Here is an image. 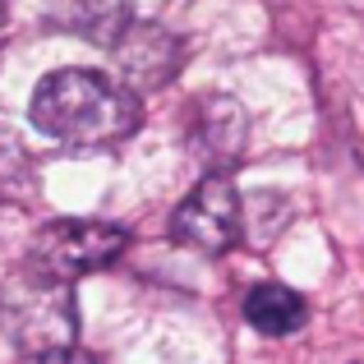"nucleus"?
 <instances>
[{"instance_id": "1a4fd4ad", "label": "nucleus", "mask_w": 364, "mask_h": 364, "mask_svg": "<svg viewBox=\"0 0 364 364\" xmlns=\"http://www.w3.org/2000/svg\"><path fill=\"white\" fill-rule=\"evenodd\" d=\"M33 189V166L14 139H0V203H23Z\"/></svg>"}, {"instance_id": "423d86ee", "label": "nucleus", "mask_w": 364, "mask_h": 364, "mask_svg": "<svg viewBox=\"0 0 364 364\" xmlns=\"http://www.w3.org/2000/svg\"><path fill=\"white\" fill-rule=\"evenodd\" d=\"M189 143L194 152L208 161V171L217 176H231V166L245 157L249 148V116L235 97L226 92H213V97H198L194 111H189Z\"/></svg>"}, {"instance_id": "f03ea898", "label": "nucleus", "mask_w": 364, "mask_h": 364, "mask_svg": "<svg viewBox=\"0 0 364 364\" xmlns=\"http://www.w3.org/2000/svg\"><path fill=\"white\" fill-rule=\"evenodd\" d=\"M0 328L14 341V350H23L33 360L74 350V337H79L74 286L23 263L0 286Z\"/></svg>"}, {"instance_id": "9d476101", "label": "nucleus", "mask_w": 364, "mask_h": 364, "mask_svg": "<svg viewBox=\"0 0 364 364\" xmlns=\"http://www.w3.org/2000/svg\"><path fill=\"white\" fill-rule=\"evenodd\" d=\"M37 364H92V360L79 355V350H60V355H46V360H37Z\"/></svg>"}, {"instance_id": "0eeeda50", "label": "nucleus", "mask_w": 364, "mask_h": 364, "mask_svg": "<svg viewBox=\"0 0 364 364\" xmlns=\"http://www.w3.org/2000/svg\"><path fill=\"white\" fill-rule=\"evenodd\" d=\"M42 14H46V28L92 46H116L120 33L134 23L129 0H46Z\"/></svg>"}, {"instance_id": "20e7f679", "label": "nucleus", "mask_w": 364, "mask_h": 364, "mask_svg": "<svg viewBox=\"0 0 364 364\" xmlns=\"http://www.w3.org/2000/svg\"><path fill=\"white\" fill-rule=\"evenodd\" d=\"M171 240L194 249V254H226L240 240V194L231 176L208 171L189 198L171 213Z\"/></svg>"}, {"instance_id": "9b49d317", "label": "nucleus", "mask_w": 364, "mask_h": 364, "mask_svg": "<svg viewBox=\"0 0 364 364\" xmlns=\"http://www.w3.org/2000/svg\"><path fill=\"white\" fill-rule=\"evenodd\" d=\"M5 37H9V14H5V0H0V46H5Z\"/></svg>"}, {"instance_id": "6e6552de", "label": "nucleus", "mask_w": 364, "mask_h": 364, "mask_svg": "<svg viewBox=\"0 0 364 364\" xmlns=\"http://www.w3.org/2000/svg\"><path fill=\"white\" fill-rule=\"evenodd\" d=\"M245 318L263 337H291V332H300L309 323V309H304L300 291H291L282 282H263L245 295Z\"/></svg>"}, {"instance_id": "39448f33", "label": "nucleus", "mask_w": 364, "mask_h": 364, "mask_svg": "<svg viewBox=\"0 0 364 364\" xmlns=\"http://www.w3.org/2000/svg\"><path fill=\"white\" fill-rule=\"evenodd\" d=\"M111 60L129 92H157L180 70V42L161 23H129L120 42L111 46Z\"/></svg>"}, {"instance_id": "7ed1b4c3", "label": "nucleus", "mask_w": 364, "mask_h": 364, "mask_svg": "<svg viewBox=\"0 0 364 364\" xmlns=\"http://www.w3.org/2000/svg\"><path fill=\"white\" fill-rule=\"evenodd\" d=\"M129 249V231L116 222H92V217H60L46 222L28 245V267L55 277V282H79L88 272H102Z\"/></svg>"}, {"instance_id": "f257e3e1", "label": "nucleus", "mask_w": 364, "mask_h": 364, "mask_svg": "<svg viewBox=\"0 0 364 364\" xmlns=\"http://www.w3.org/2000/svg\"><path fill=\"white\" fill-rule=\"evenodd\" d=\"M37 134L65 148H111L143 124L139 92L97 70H51L28 102Z\"/></svg>"}]
</instances>
